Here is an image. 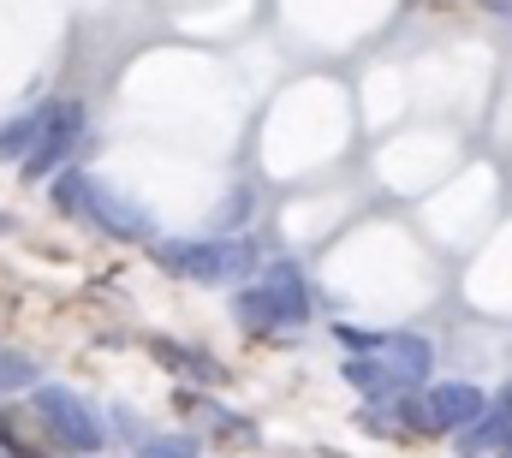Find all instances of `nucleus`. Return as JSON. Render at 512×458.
<instances>
[{
  "label": "nucleus",
  "instance_id": "1",
  "mask_svg": "<svg viewBox=\"0 0 512 458\" xmlns=\"http://www.w3.org/2000/svg\"><path fill=\"white\" fill-rule=\"evenodd\" d=\"M149 256H155L167 274H179V280L215 286V280L251 274L256 256H262V244H256V238H155Z\"/></svg>",
  "mask_w": 512,
  "mask_h": 458
},
{
  "label": "nucleus",
  "instance_id": "2",
  "mask_svg": "<svg viewBox=\"0 0 512 458\" xmlns=\"http://www.w3.org/2000/svg\"><path fill=\"white\" fill-rule=\"evenodd\" d=\"M233 310H239V322L256 328V334H268V328H298V322H310V280H304L292 262H280V268H268L256 286H245V292L233 298Z\"/></svg>",
  "mask_w": 512,
  "mask_h": 458
},
{
  "label": "nucleus",
  "instance_id": "3",
  "mask_svg": "<svg viewBox=\"0 0 512 458\" xmlns=\"http://www.w3.org/2000/svg\"><path fill=\"white\" fill-rule=\"evenodd\" d=\"M30 405H36V417H42V429L66 447V453H96L102 447V423L90 417V405L72 393V387H54V381H42L36 393H30Z\"/></svg>",
  "mask_w": 512,
  "mask_h": 458
},
{
  "label": "nucleus",
  "instance_id": "4",
  "mask_svg": "<svg viewBox=\"0 0 512 458\" xmlns=\"http://www.w3.org/2000/svg\"><path fill=\"white\" fill-rule=\"evenodd\" d=\"M78 137H84V108H78V102H48V125H42L36 155L24 161V173L54 179V173L66 167V155H72V143H78Z\"/></svg>",
  "mask_w": 512,
  "mask_h": 458
},
{
  "label": "nucleus",
  "instance_id": "5",
  "mask_svg": "<svg viewBox=\"0 0 512 458\" xmlns=\"http://www.w3.org/2000/svg\"><path fill=\"white\" fill-rule=\"evenodd\" d=\"M429 417H435V435H447V429H471L483 411H489V399H483V387H471V381H435L429 393Z\"/></svg>",
  "mask_w": 512,
  "mask_h": 458
},
{
  "label": "nucleus",
  "instance_id": "6",
  "mask_svg": "<svg viewBox=\"0 0 512 458\" xmlns=\"http://www.w3.org/2000/svg\"><path fill=\"white\" fill-rule=\"evenodd\" d=\"M459 458H501L512 447V381L501 387V399H495V411H483L471 429H459Z\"/></svg>",
  "mask_w": 512,
  "mask_h": 458
},
{
  "label": "nucleus",
  "instance_id": "7",
  "mask_svg": "<svg viewBox=\"0 0 512 458\" xmlns=\"http://www.w3.org/2000/svg\"><path fill=\"white\" fill-rule=\"evenodd\" d=\"M90 221L102 232H114V238H126V244H137V238H149V215L131 203V197H120L114 185H102V179H90V209H84Z\"/></svg>",
  "mask_w": 512,
  "mask_h": 458
},
{
  "label": "nucleus",
  "instance_id": "8",
  "mask_svg": "<svg viewBox=\"0 0 512 458\" xmlns=\"http://www.w3.org/2000/svg\"><path fill=\"white\" fill-rule=\"evenodd\" d=\"M346 387H352V393H364L370 405H387V399L411 393V381L387 363L382 351H376V357H346Z\"/></svg>",
  "mask_w": 512,
  "mask_h": 458
},
{
  "label": "nucleus",
  "instance_id": "9",
  "mask_svg": "<svg viewBox=\"0 0 512 458\" xmlns=\"http://www.w3.org/2000/svg\"><path fill=\"white\" fill-rule=\"evenodd\" d=\"M387 363L411 381V387H423L429 381V369H435V345L423 340V334H387Z\"/></svg>",
  "mask_w": 512,
  "mask_h": 458
},
{
  "label": "nucleus",
  "instance_id": "10",
  "mask_svg": "<svg viewBox=\"0 0 512 458\" xmlns=\"http://www.w3.org/2000/svg\"><path fill=\"white\" fill-rule=\"evenodd\" d=\"M155 363H167V369H179V375H191V381H203V387H221V381H227V369H221L215 357L185 351L179 340H155Z\"/></svg>",
  "mask_w": 512,
  "mask_h": 458
},
{
  "label": "nucleus",
  "instance_id": "11",
  "mask_svg": "<svg viewBox=\"0 0 512 458\" xmlns=\"http://www.w3.org/2000/svg\"><path fill=\"white\" fill-rule=\"evenodd\" d=\"M42 125H48V102L30 108V114H18V119H6V125H0V161H30Z\"/></svg>",
  "mask_w": 512,
  "mask_h": 458
},
{
  "label": "nucleus",
  "instance_id": "12",
  "mask_svg": "<svg viewBox=\"0 0 512 458\" xmlns=\"http://www.w3.org/2000/svg\"><path fill=\"white\" fill-rule=\"evenodd\" d=\"M54 209L60 215H84L90 209V173H78V167H66V173H54Z\"/></svg>",
  "mask_w": 512,
  "mask_h": 458
},
{
  "label": "nucleus",
  "instance_id": "13",
  "mask_svg": "<svg viewBox=\"0 0 512 458\" xmlns=\"http://www.w3.org/2000/svg\"><path fill=\"white\" fill-rule=\"evenodd\" d=\"M334 340L346 345V357H376V351H387V334H376V328H352V322H340Z\"/></svg>",
  "mask_w": 512,
  "mask_h": 458
},
{
  "label": "nucleus",
  "instance_id": "14",
  "mask_svg": "<svg viewBox=\"0 0 512 458\" xmlns=\"http://www.w3.org/2000/svg\"><path fill=\"white\" fill-rule=\"evenodd\" d=\"M0 387H42V381H36V363L0 345Z\"/></svg>",
  "mask_w": 512,
  "mask_h": 458
},
{
  "label": "nucleus",
  "instance_id": "15",
  "mask_svg": "<svg viewBox=\"0 0 512 458\" xmlns=\"http://www.w3.org/2000/svg\"><path fill=\"white\" fill-rule=\"evenodd\" d=\"M137 458H197V441L191 435H155V441H143Z\"/></svg>",
  "mask_w": 512,
  "mask_h": 458
},
{
  "label": "nucleus",
  "instance_id": "16",
  "mask_svg": "<svg viewBox=\"0 0 512 458\" xmlns=\"http://www.w3.org/2000/svg\"><path fill=\"white\" fill-rule=\"evenodd\" d=\"M483 6H489V12H512V0H483Z\"/></svg>",
  "mask_w": 512,
  "mask_h": 458
},
{
  "label": "nucleus",
  "instance_id": "17",
  "mask_svg": "<svg viewBox=\"0 0 512 458\" xmlns=\"http://www.w3.org/2000/svg\"><path fill=\"white\" fill-rule=\"evenodd\" d=\"M501 458H512V447H507V453H501Z\"/></svg>",
  "mask_w": 512,
  "mask_h": 458
}]
</instances>
